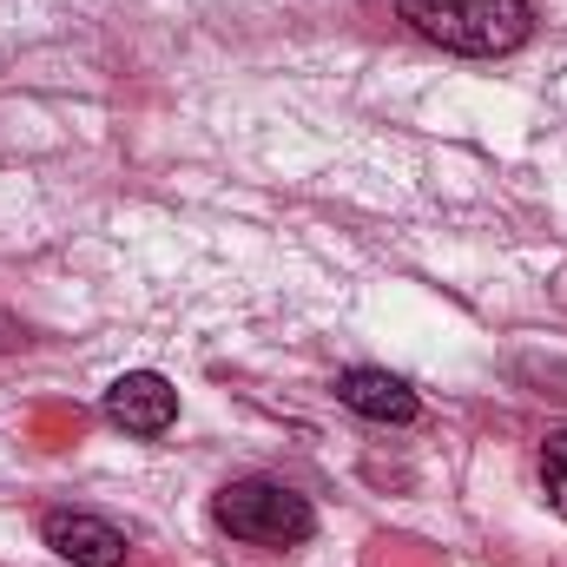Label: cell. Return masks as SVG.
<instances>
[{
  "label": "cell",
  "mask_w": 567,
  "mask_h": 567,
  "mask_svg": "<svg viewBox=\"0 0 567 567\" xmlns=\"http://www.w3.org/2000/svg\"><path fill=\"white\" fill-rule=\"evenodd\" d=\"M7 343H13V323H7V317H0V350H7Z\"/></svg>",
  "instance_id": "obj_7"
},
{
  "label": "cell",
  "mask_w": 567,
  "mask_h": 567,
  "mask_svg": "<svg viewBox=\"0 0 567 567\" xmlns=\"http://www.w3.org/2000/svg\"><path fill=\"white\" fill-rule=\"evenodd\" d=\"M106 416L126 429V435H165V429L178 423V390L158 370H126L106 390Z\"/></svg>",
  "instance_id": "obj_4"
},
{
  "label": "cell",
  "mask_w": 567,
  "mask_h": 567,
  "mask_svg": "<svg viewBox=\"0 0 567 567\" xmlns=\"http://www.w3.org/2000/svg\"><path fill=\"white\" fill-rule=\"evenodd\" d=\"M40 542L73 567H126V528H113L106 515H86V508H53L40 522Z\"/></svg>",
  "instance_id": "obj_3"
},
{
  "label": "cell",
  "mask_w": 567,
  "mask_h": 567,
  "mask_svg": "<svg viewBox=\"0 0 567 567\" xmlns=\"http://www.w3.org/2000/svg\"><path fill=\"white\" fill-rule=\"evenodd\" d=\"M337 403L350 410V416H363V423H416L423 416V403H416V390L403 383V377H390V370H343L337 377Z\"/></svg>",
  "instance_id": "obj_5"
},
{
  "label": "cell",
  "mask_w": 567,
  "mask_h": 567,
  "mask_svg": "<svg viewBox=\"0 0 567 567\" xmlns=\"http://www.w3.org/2000/svg\"><path fill=\"white\" fill-rule=\"evenodd\" d=\"M542 495H548V508L567 522V429L542 442Z\"/></svg>",
  "instance_id": "obj_6"
},
{
  "label": "cell",
  "mask_w": 567,
  "mask_h": 567,
  "mask_svg": "<svg viewBox=\"0 0 567 567\" xmlns=\"http://www.w3.org/2000/svg\"><path fill=\"white\" fill-rule=\"evenodd\" d=\"M396 13L429 47L462 53V60H502V53L528 47V33H535L528 0H396Z\"/></svg>",
  "instance_id": "obj_1"
},
{
  "label": "cell",
  "mask_w": 567,
  "mask_h": 567,
  "mask_svg": "<svg viewBox=\"0 0 567 567\" xmlns=\"http://www.w3.org/2000/svg\"><path fill=\"white\" fill-rule=\"evenodd\" d=\"M212 522H218L231 542H251V548H297V542L317 535L310 495H297V488H284V482H265V475L225 482V488L212 495Z\"/></svg>",
  "instance_id": "obj_2"
}]
</instances>
